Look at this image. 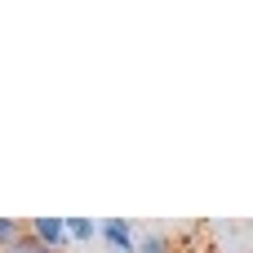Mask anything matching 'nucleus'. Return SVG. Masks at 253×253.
I'll return each instance as SVG.
<instances>
[{
  "label": "nucleus",
  "instance_id": "423d86ee",
  "mask_svg": "<svg viewBox=\"0 0 253 253\" xmlns=\"http://www.w3.org/2000/svg\"><path fill=\"white\" fill-rule=\"evenodd\" d=\"M4 253H49V249H44L36 236H27V231H22V236H18V240H13V245H9Z\"/></svg>",
  "mask_w": 253,
  "mask_h": 253
},
{
  "label": "nucleus",
  "instance_id": "39448f33",
  "mask_svg": "<svg viewBox=\"0 0 253 253\" xmlns=\"http://www.w3.org/2000/svg\"><path fill=\"white\" fill-rule=\"evenodd\" d=\"M22 231H27V222H18V218H0V249H9Z\"/></svg>",
  "mask_w": 253,
  "mask_h": 253
},
{
  "label": "nucleus",
  "instance_id": "20e7f679",
  "mask_svg": "<svg viewBox=\"0 0 253 253\" xmlns=\"http://www.w3.org/2000/svg\"><path fill=\"white\" fill-rule=\"evenodd\" d=\"M133 253H169V236L165 231H147V236H138Z\"/></svg>",
  "mask_w": 253,
  "mask_h": 253
},
{
  "label": "nucleus",
  "instance_id": "f03ea898",
  "mask_svg": "<svg viewBox=\"0 0 253 253\" xmlns=\"http://www.w3.org/2000/svg\"><path fill=\"white\" fill-rule=\"evenodd\" d=\"M98 240L107 245V253H133V245H138V236H133V227H129L125 218L98 222Z\"/></svg>",
  "mask_w": 253,
  "mask_h": 253
},
{
  "label": "nucleus",
  "instance_id": "7ed1b4c3",
  "mask_svg": "<svg viewBox=\"0 0 253 253\" xmlns=\"http://www.w3.org/2000/svg\"><path fill=\"white\" fill-rule=\"evenodd\" d=\"M67 236H71V249H76V245H89V240H98V222H89V218H67Z\"/></svg>",
  "mask_w": 253,
  "mask_h": 253
},
{
  "label": "nucleus",
  "instance_id": "f257e3e1",
  "mask_svg": "<svg viewBox=\"0 0 253 253\" xmlns=\"http://www.w3.org/2000/svg\"><path fill=\"white\" fill-rule=\"evenodd\" d=\"M27 236H36L49 253H67V249H71L67 218H31V222H27Z\"/></svg>",
  "mask_w": 253,
  "mask_h": 253
}]
</instances>
